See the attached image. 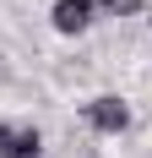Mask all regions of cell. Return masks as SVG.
<instances>
[{
    "label": "cell",
    "mask_w": 152,
    "mask_h": 158,
    "mask_svg": "<svg viewBox=\"0 0 152 158\" xmlns=\"http://www.w3.org/2000/svg\"><path fill=\"white\" fill-rule=\"evenodd\" d=\"M98 11H109V16H136L141 11V0H92Z\"/></svg>",
    "instance_id": "277c9868"
},
{
    "label": "cell",
    "mask_w": 152,
    "mask_h": 158,
    "mask_svg": "<svg viewBox=\"0 0 152 158\" xmlns=\"http://www.w3.org/2000/svg\"><path fill=\"white\" fill-rule=\"evenodd\" d=\"M0 158H44V136L33 126H0Z\"/></svg>",
    "instance_id": "6da1fadb"
},
{
    "label": "cell",
    "mask_w": 152,
    "mask_h": 158,
    "mask_svg": "<svg viewBox=\"0 0 152 158\" xmlns=\"http://www.w3.org/2000/svg\"><path fill=\"white\" fill-rule=\"evenodd\" d=\"M92 11H98L92 0H54V27L60 33H82L92 22Z\"/></svg>",
    "instance_id": "3957f363"
},
{
    "label": "cell",
    "mask_w": 152,
    "mask_h": 158,
    "mask_svg": "<svg viewBox=\"0 0 152 158\" xmlns=\"http://www.w3.org/2000/svg\"><path fill=\"white\" fill-rule=\"evenodd\" d=\"M87 126L103 131V136H114V131L130 126V109H125L120 98H92V104H87Z\"/></svg>",
    "instance_id": "7a4b0ae2"
}]
</instances>
